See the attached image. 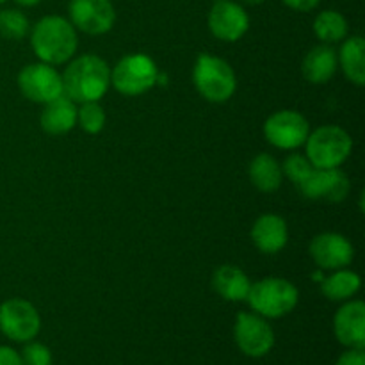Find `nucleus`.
Segmentation results:
<instances>
[{
    "mask_svg": "<svg viewBox=\"0 0 365 365\" xmlns=\"http://www.w3.org/2000/svg\"><path fill=\"white\" fill-rule=\"evenodd\" d=\"M31 45L43 63L64 64L77 52V29L66 18L48 14L32 27Z\"/></svg>",
    "mask_w": 365,
    "mask_h": 365,
    "instance_id": "2",
    "label": "nucleus"
},
{
    "mask_svg": "<svg viewBox=\"0 0 365 365\" xmlns=\"http://www.w3.org/2000/svg\"><path fill=\"white\" fill-rule=\"evenodd\" d=\"M39 2H41V0H14V4H18L20 7H34L38 6Z\"/></svg>",
    "mask_w": 365,
    "mask_h": 365,
    "instance_id": "31",
    "label": "nucleus"
},
{
    "mask_svg": "<svg viewBox=\"0 0 365 365\" xmlns=\"http://www.w3.org/2000/svg\"><path fill=\"white\" fill-rule=\"evenodd\" d=\"M334 334L346 348H365V305L364 302H349L337 310L334 317Z\"/></svg>",
    "mask_w": 365,
    "mask_h": 365,
    "instance_id": "15",
    "label": "nucleus"
},
{
    "mask_svg": "<svg viewBox=\"0 0 365 365\" xmlns=\"http://www.w3.org/2000/svg\"><path fill=\"white\" fill-rule=\"evenodd\" d=\"M310 134V123L296 110H278L264 123V135L273 146L280 150H294L305 145Z\"/></svg>",
    "mask_w": 365,
    "mask_h": 365,
    "instance_id": "9",
    "label": "nucleus"
},
{
    "mask_svg": "<svg viewBox=\"0 0 365 365\" xmlns=\"http://www.w3.org/2000/svg\"><path fill=\"white\" fill-rule=\"evenodd\" d=\"M77 123L88 134H98L106 125V110L98 102H84L77 109Z\"/></svg>",
    "mask_w": 365,
    "mask_h": 365,
    "instance_id": "25",
    "label": "nucleus"
},
{
    "mask_svg": "<svg viewBox=\"0 0 365 365\" xmlns=\"http://www.w3.org/2000/svg\"><path fill=\"white\" fill-rule=\"evenodd\" d=\"M159 70L157 64L145 53H130L118 61L110 71V84L121 95L139 96L157 84Z\"/></svg>",
    "mask_w": 365,
    "mask_h": 365,
    "instance_id": "6",
    "label": "nucleus"
},
{
    "mask_svg": "<svg viewBox=\"0 0 365 365\" xmlns=\"http://www.w3.org/2000/svg\"><path fill=\"white\" fill-rule=\"evenodd\" d=\"M342 71L355 86L365 84V41L360 36H351L344 41L339 52Z\"/></svg>",
    "mask_w": 365,
    "mask_h": 365,
    "instance_id": "21",
    "label": "nucleus"
},
{
    "mask_svg": "<svg viewBox=\"0 0 365 365\" xmlns=\"http://www.w3.org/2000/svg\"><path fill=\"white\" fill-rule=\"evenodd\" d=\"M192 82L205 100L223 103L234 96L237 89V77L234 68L221 57L200 53L192 70Z\"/></svg>",
    "mask_w": 365,
    "mask_h": 365,
    "instance_id": "4",
    "label": "nucleus"
},
{
    "mask_svg": "<svg viewBox=\"0 0 365 365\" xmlns=\"http://www.w3.org/2000/svg\"><path fill=\"white\" fill-rule=\"evenodd\" d=\"M289 239L287 223L284 217L277 214H264L255 221L252 228V241L257 246V250L267 255L278 253L285 248Z\"/></svg>",
    "mask_w": 365,
    "mask_h": 365,
    "instance_id": "16",
    "label": "nucleus"
},
{
    "mask_svg": "<svg viewBox=\"0 0 365 365\" xmlns=\"http://www.w3.org/2000/svg\"><path fill=\"white\" fill-rule=\"evenodd\" d=\"M335 365H365V353L364 349H353L349 348L348 351L342 353Z\"/></svg>",
    "mask_w": 365,
    "mask_h": 365,
    "instance_id": "28",
    "label": "nucleus"
},
{
    "mask_svg": "<svg viewBox=\"0 0 365 365\" xmlns=\"http://www.w3.org/2000/svg\"><path fill=\"white\" fill-rule=\"evenodd\" d=\"M4 2H6V0H0V4H4Z\"/></svg>",
    "mask_w": 365,
    "mask_h": 365,
    "instance_id": "33",
    "label": "nucleus"
},
{
    "mask_svg": "<svg viewBox=\"0 0 365 365\" xmlns=\"http://www.w3.org/2000/svg\"><path fill=\"white\" fill-rule=\"evenodd\" d=\"M209 29L221 41L234 43L248 32L250 16L237 2L220 0L209 11Z\"/></svg>",
    "mask_w": 365,
    "mask_h": 365,
    "instance_id": "13",
    "label": "nucleus"
},
{
    "mask_svg": "<svg viewBox=\"0 0 365 365\" xmlns=\"http://www.w3.org/2000/svg\"><path fill=\"white\" fill-rule=\"evenodd\" d=\"M212 287L227 302H246L252 282L237 266H220L214 271Z\"/></svg>",
    "mask_w": 365,
    "mask_h": 365,
    "instance_id": "19",
    "label": "nucleus"
},
{
    "mask_svg": "<svg viewBox=\"0 0 365 365\" xmlns=\"http://www.w3.org/2000/svg\"><path fill=\"white\" fill-rule=\"evenodd\" d=\"M310 257L319 269H344L353 262L355 250L351 242L341 234L327 232L319 234L310 242Z\"/></svg>",
    "mask_w": 365,
    "mask_h": 365,
    "instance_id": "14",
    "label": "nucleus"
},
{
    "mask_svg": "<svg viewBox=\"0 0 365 365\" xmlns=\"http://www.w3.org/2000/svg\"><path fill=\"white\" fill-rule=\"evenodd\" d=\"M234 339L237 348L252 359L266 356L274 346V331L266 317L259 314L241 312L235 319Z\"/></svg>",
    "mask_w": 365,
    "mask_h": 365,
    "instance_id": "8",
    "label": "nucleus"
},
{
    "mask_svg": "<svg viewBox=\"0 0 365 365\" xmlns=\"http://www.w3.org/2000/svg\"><path fill=\"white\" fill-rule=\"evenodd\" d=\"M284 4L291 9L299 11V13H307V11L316 9L321 4V0H284Z\"/></svg>",
    "mask_w": 365,
    "mask_h": 365,
    "instance_id": "30",
    "label": "nucleus"
},
{
    "mask_svg": "<svg viewBox=\"0 0 365 365\" xmlns=\"http://www.w3.org/2000/svg\"><path fill=\"white\" fill-rule=\"evenodd\" d=\"M307 159L314 168L334 170L348 160L353 150V139L344 128L337 125H323L305 141Z\"/></svg>",
    "mask_w": 365,
    "mask_h": 365,
    "instance_id": "5",
    "label": "nucleus"
},
{
    "mask_svg": "<svg viewBox=\"0 0 365 365\" xmlns=\"http://www.w3.org/2000/svg\"><path fill=\"white\" fill-rule=\"evenodd\" d=\"M31 31L27 16L20 9H2L0 11V36L11 41H20Z\"/></svg>",
    "mask_w": 365,
    "mask_h": 365,
    "instance_id": "24",
    "label": "nucleus"
},
{
    "mask_svg": "<svg viewBox=\"0 0 365 365\" xmlns=\"http://www.w3.org/2000/svg\"><path fill=\"white\" fill-rule=\"evenodd\" d=\"M70 21L89 36H102L113 29L116 11L110 0H70Z\"/></svg>",
    "mask_w": 365,
    "mask_h": 365,
    "instance_id": "11",
    "label": "nucleus"
},
{
    "mask_svg": "<svg viewBox=\"0 0 365 365\" xmlns=\"http://www.w3.org/2000/svg\"><path fill=\"white\" fill-rule=\"evenodd\" d=\"M77 125V106L66 95L45 103L41 113V127L46 134L61 135L70 132Z\"/></svg>",
    "mask_w": 365,
    "mask_h": 365,
    "instance_id": "17",
    "label": "nucleus"
},
{
    "mask_svg": "<svg viewBox=\"0 0 365 365\" xmlns=\"http://www.w3.org/2000/svg\"><path fill=\"white\" fill-rule=\"evenodd\" d=\"M21 365H52V353L41 342L29 341L20 353Z\"/></svg>",
    "mask_w": 365,
    "mask_h": 365,
    "instance_id": "27",
    "label": "nucleus"
},
{
    "mask_svg": "<svg viewBox=\"0 0 365 365\" xmlns=\"http://www.w3.org/2000/svg\"><path fill=\"white\" fill-rule=\"evenodd\" d=\"M337 52L330 45H319L310 50L302 64L303 77L312 84H327L337 71Z\"/></svg>",
    "mask_w": 365,
    "mask_h": 365,
    "instance_id": "18",
    "label": "nucleus"
},
{
    "mask_svg": "<svg viewBox=\"0 0 365 365\" xmlns=\"http://www.w3.org/2000/svg\"><path fill=\"white\" fill-rule=\"evenodd\" d=\"M241 2L248 4V6H259V4L266 2V0H241Z\"/></svg>",
    "mask_w": 365,
    "mask_h": 365,
    "instance_id": "32",
    "label": "nucleus"
},
{
    "mask_svg": "<svg viewBox=\"0 0 365 365\" xmlns=\"http://www.w3.org/2000/svg\"><path fill=\"white\" fill-rule=\"evenodd\" d=\"M41 330V317L31 302L7 299L0 305V331L14 342H29Z\"/></svg>",
    "mask_w": 365,
    "mask_h": 365,
    "instance_id": "7",
    "label": "nucleus"
},
{
    "mask_svg": "<svg viewBox=\"0 0 365 365\" xmlns=\"http://www.w3.org/2000/svg\"><path fill=\"white\" fill-rule=\"evenodd\" d=\"M312 170L314 166L310 164V160L307 159L305 155H299V153L289 155L287 159H285L284 166H282V173H285V177H287L294 185H298L299 182L305 180Z\"/></svg>",
    "mask_w": 365,
    "mask_h": 365,
    "instance_id": "26",
    "label": "nucleus"
},
{
    "mask_svg": "<svg viewBox=\"0 0 365 365\" xmlns=\"http://www.w3.org/2000/svg\"><path fill=\"white\" fill-rule=\"evenodd\" d=\"M63 77V95L75 103L98 102L110 86V70L102 57L86 53L68 64Z\"/></svg>",
    "mask_w": 365,
    "mask_h": 365,
    "instance_id": "1",
    "label": "nucleus"
},
{
    "mask_svg": "<svg viewBox=\"0 0 365 365\" xmlns=\"http://www.w3.org/2000/svg\"><path fill=\"white\" fill-rule=\"evenodd\" d=\"M214 2H220V0H214Z\"/></svg>",
    "mask_w": 365,
    "mask_h": 365,
    "instance_id": "34",
    "label": "nucleus"
},
{
    "mask_svg": "<svg viewBox=\"0 0 365 365\" xmlns=\"http://www.w3.org/2000/svg\"><path fill=\"white\" fill-rule=\"evenodd\" d=\"M296 187L309 200H324V202L337 203L346 200L351 184H349L344 171H341L339 168H334V170L314 168L309 177L299 182Z\"/></svg>",
    "mask_w": 365,
    "mask_h": 365,
    "instance_id": "12",
    "label": "nucleus"
},
{
    "mask_svg": "<svg viewBox=\"0 0 365 365\" xmlns=\"http://www.w3.org/2000/svg\"><path fill=\"white\" fill-rule=\"evenodd\" d=\"M248 175L252 184L262 192H274L280 189L282 178V166L278 160L269 153H259L255 159L250 163Z\"/></svg>",
    "mask_w": 365,
    "mask_h": 365,
    "instance_id": "20",
    "label": "nucleus"
},
{
    "mask_svg": "<svg viewBox=\"0 0 365 365\" xmlns=\"http://www.w3.org/2000/svg\"><path fill=\"white\" fill-rule=\"evenodd\" d=\"M299 292L294 285L285 278H264L252 284L246 302L250 303L255 314L266 319H278L296 309Z\"/></svg>",
    "mask_w": 365,
    "mask_h": 365,
    "instance_id": "3",
    "label": "nucleus"
},
{
    "mask_svg": "<svg viewBox=\"0 0 365 365\" xmlns=\"http://www.w3.org/2000/svg\"><path fill=\"white\" fill-rule=\"evenodd\" d=\"M314 32L324 45L341 43L348 36V21L341 13L334 9L321 11L314 20Z\"/></svg>",
    "mask_w": 365,
    "mask_h": 365,
    "instance_id": "23",
    "label": "nucleus"
},
{
    "mask_svg": "<svg viewBox=\"0 0 365 365\" xmlns=\"http://www.w3.org/2000/svg\"><path fill=\"white\" fill-rule=\"evenodd\" d=\"M18 88L31 102L48 103L63 95V77L52 64H29L18 73Z\"/></svg>",
    "mask_w": 365,
    "mask_h": 365,
    "instance_id": "10",
    "label": "nucleus"
},
{
    "mask_svg": "<svg viewBox=\"0 0 365 365\" xmlns=\"http://www.w3.org/2000/svg\"><path fill=\"white\" fill-rule=\"evenodd\" d=\"M360 285L362 280L359 274L348 269H337V273L321 280V292L330 302H346L360 291Z\"/></svg>",
    "mask_w": 365,
    "mask_h": 365,
    "instance_id": "22",
    "label": "nucleus"
},
{
    "mask_svg": "<svg viewBox=\"0 0 365 365\" xmlns=\"http://www.w3.org/2000/svg\"><path fill=\"white\" fill-rule=\"evenodd\" d=\"M0 365H21L20 353L9 346H0Z\"/></svg>",
    "mask_w": 365,
    "mask_h": 365,
    "instance_id": "29",
    "label": "nucleus"
}]
</instances>
